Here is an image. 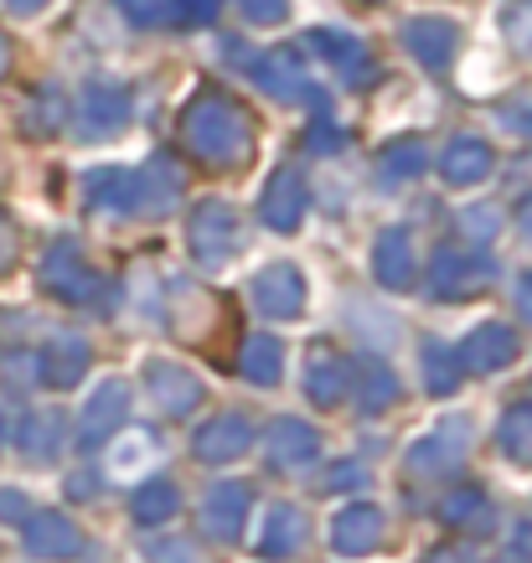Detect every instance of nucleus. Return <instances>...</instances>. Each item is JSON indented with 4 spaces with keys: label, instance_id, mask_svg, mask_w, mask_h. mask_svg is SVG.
I'll list each match as a JSON object with an SVG mask.
<instances>
[{
    "label": "nucleus",
    "instance_id": "nucleus-1",
    "mask_svg": "<svg viewBox=\"0 0 532 563\" xmlns=\"http://www.w3.org/2000/svg\"><path fill=\"white\" fill-rule=\"evenodd\" d=\"M181 135H187L191 155H202L207 166H243L254 151V120L218 93H202L191 103L187 120H181Z\"/></svg>",
    "mask_w": 532,
    "mask_h": 563
},
{
    "label": "nucleus",
    "instance_id": "nucleus-2",
    "mask_svg": "<svg viewBox=\"0 0 532 563\" xmlns=\"http://www.w3.org/2000/svg\"><path fill=\"white\" fill-rule=\"evenodd\" d=\"M465 450H470V424H465L461 413L445 419V424H434L424 440L409 450V471L413 476H434V471H455L465 461Z\"/></svg>",
    "mask_w": 532,
    "mask_h": 563
},
{
    "label": "nucleus",
    "instance_id": "nucleus-3",
    "mask_svg": "<svg viewBox=\"0 0 532 563\" xmlns=\"http://www.w3.org/2000/svg\"><path fill=\"white\" fill-rule=\"evenodd\" d=\"M191 258H202V264H223L233 249H239V218H233V207L223 202H202L191 212Z\"/></svg>",
    "mask_w": 532,
    "mask_h": 563
},
{
    "label": "nucleus",
    "instance_id": "nucleus-4",
    "mask_svg": "<svg viewBox=\"0 0 532 563\" xmlns=\"http://www.w3.org/2000/svg\"><path fill=\"white\" fill-rule=\"evenodd\" d=\"M42 285H47L57 300H93L103 290V279L88 269L73 243H52L47 258H42Z\"/></svg>",
    "mask_w": 532,
    "mask_h": 563
},
{
    "label": "nucleus",
    "instance_id": "nucleus-5",
    "mask_svg": "<svg viewBox=\"0 0 532 563\" xmlns=\"http://www.w3.org/2000/svg\"><path fill=\"white\" fill-rule=\"evenodd\" d=\"M403 47H409L424 68L445 73L450 63H455V52H461V26L445 16H413L409 26H403Z\"/></svg>",
    "mask_w": 532,
    "mask_h": 563
},
{
    "label": "nucleus",
    "instance_id": "nucleus-6",
    "mask_svg": "<svg viewBox=\"0 0 532 563\" xmlns=\"http://www.w3.org/2000/svg\"><path fill=\"white\" fill-rule=\"evenodd\" d=\"M254 300L264 316H300L306 310V279L295 274V264H275V269H264L254 279Z\"/></svg>",
    "mask_w": 532,
    "mask_h": 563
},
{
    "label": "nucleus",
    "instance_id": "nucleus-7",
    "mask_svg": "<svg viewBox=\"0 0 532 563\" xmlns=\"http://www.w3.org/2000/svg\"><path fill=\"white\" fill-rule=\"evenodd\" d=\"M491 279L481 258L461 254V249H445V254L434 258V295H445V300H461V295H476Z\"/></svg>",
    "mask_w": 532,
    "mask_h": 563
},
{
    "label": "nucleus",
    "instance_id": "nucleus-8",
    "mask_svg": "<svg viewBox=\"0 0 532 563\" xmlns=\"http://www.w3.org/2000/svg\"><path fill=\"white\" fill-rule=\"evenodd\" d=\"M512 352H517L512 325L491 321V325H481V331L465 342V352H455V362H461V367H470V373H497V367H507V362H512Z\"/></svg>",
    "mask_w": 532,
    "mask_h": 563
},
{
    "label": "nucleus",
    "instance_id": "nucleus-9",
    "mask_svg": "<svg viewBox=\"0 0 532 563\" xmlns=\"http://www.w3.org/2000/svg\"><path fill=\"white\" fill-rule=\"evenodd\" d=\"M191 450H197V461H207V465L233 461V455L248 450V419H243V413H223V419H212V424L191 440Z\"/></svg>",
    "mask_w": 532,
    "mask_h": 563
},
{
    "label": "nucleus",
    "instance_id": "nucleus-10",
    "mask_svg": "<svg viewBox=\"0 0 532 563\" xmlns=\"http://www.w3.org/2000/svg\"><path fill=\"white\" fill-rule=\"evenodd\" d=\"M145 383H151L155 404L166 413H187L197 398H202V383L187 373V367H176V362H151L145 367Z\"/></svg>",
    "mask_w": 532,
    "mask_h": 563
},
{
    "label": "nucleus",
    "instance_id": "nucleus-11",
    "mask_svg": "<svg viewBox=\"0 0 532 563\" xmlns=\"http://www.w3.org/2000/svg\"><path fill=\"white\" fill-rule=\"evenodd\" d=\"M258 78V88L264 93H275V99H300V93H310L306 84V63L295 57V52H264L258 63H248Z\"/></svg>",
    "mask_w": 532,
    "mask_h": 563
},
{
    "label": "nucleus",
    "instance_id": "nucleus-12",
    "mask_svg": "<svg viewBox=\"0 0 532 563\" xmlns=\"http://www.w3.org/2000/svg\"><path fill=\"white\" fill-rule=\"evenodd\" d=\"M310 52H321L326 63H336V68L352 78V84H373V57H367V47H362L357 36H342V32H310L306 36Z\"/></svg>",
    "mask_w": 532,
    "mask_h": 563
},
{
    "label": "nucleus",
    "instance_id": "nucleus-13",
    "mask_svg": "<svg viewBox=\"0 0 532 563\" xmlns=\"http://www.w3.org/2000/svg\"><path fill=\"white\" fill-rule=\"evenodd\" d=\"M300 218H306V181L295 172H279L269 181V191H264V222L279 228V233H295Z\"/></svg>",
    "mask_w": 532,
    "mask_h": 563
},
{
    "label": "nucleus",
    "instance_id": "nucleus-14",
    "mask_svg": "<svg viewBox=\"0 0 532 563\" xmlns=\"http://www.w3.org/2000/svg\"><path fill=\"white\" fill-rule=\"evenodd\" d=\"M243 512H248V486H233V481L212 486L202 501V517H207V532H212V538H239Z\"/></svg>",
    "mask_w": 532,
    "mask_h": 563
},
{
    "label": "nucleus",
    "instance_id": "nucleus-15",
    "mask_svg": "<svg viewBox=\"0 0 532 563\" xmlns=\"http://www.w3.org/2000/svg\"><path fill=\"white\" fill-rule=\"evenodd\" d=\"M78 114H84V124L93 130V135H103V130H120L124 124V88L120 84H103V78H93V84L84 88V103H78Z\"/></svg>",
    "mask_w": 532,
    "mask_h": 563
},
{
    "label": "nucleus",
    "instance_id": "nucleus-16",
    "mask_svg": "<svg viewBox=\"0 0 532 563\" xmlns=\"http://www.w3.org/2000/svg\"><path fill=\"white\" fill-rule=\"evenodd\" d=\"M331 538H336L342 553H373V548L383 543V512L378 507H346V512L336 517Z\"/></svg>",
    "mask_w": 532,
    "mask_h": 563
},
{
    "label": "nucleus",
    "instance_id": "nucleus-17",
    "mask_svg": "<svg viewBox=\"0 0 532 563\" xmlns=\"http://www.w3.org/2000/svg\"><path fill=\"white\" fill-rule=\"evenodd\" d=\"M26 548H32L36 559H68L73 548H78V528L57 512H36L26 522Z\"/></svg>",
    "mask_w": 532,
    "mask_h": 563
},
{
    "label": "nucleus",
    "instance_id": "nucleus-18",
    "mask_svg": "<svg viewBox=\"0 0 532 563\" xmlns=\"http://www.w3.org/2000/svg\"><path fill=\"white\" fill-rule=\"evenodd\" d=\"M124 409H130V393H124V383H103L93 398H88V409H84V444H99L109 429L124 419Z\"/></svg>",
    "mask_w": 532,
    "mask_h": 563
},
{
    "label": "nucleus",
    "instance_id": "nucleus-19",
    "mask_svg": "<svg viewBox=\"0 0 532 563\" xmlns=\"http://www.w3.org/2000/svg\"><path fill=\"white\" fill-rule=\"evenodd\" d=\"M378 279L388 290H409L413 285V239L409 233H383L378 239Z\"/></svg>",
    "mask_w": 532,
    "mask_h": 563
},
{
    "label": "nucleus",
    "instance_id": "nucleus-20",
    "mask_svg": "<svg viewBox=\"0 0 532 563\" xmlns=\"http://www.w3.org/2000/svg\"><path fill=\"white\" fill-rule=\"evenodd\" d=\"M269 461L275 465H306L315 461V434H310L300 419H279L269 429Z\"/></svg>",
    "mask_w": 532,
    "mask_h": 563
},
{
    "label": "nucleus",
    "instance_id": "nucleus-21",
    "mask_svg": "<svg viewBox=\"0 0 532 563\" xmlns=\"http://www.w3.org/2000/svg\"><path fill=\"white\" fill-rule=\"evenodd\" d=\"M486 166H491V151H486L481 140H455L445 155H440V176L465 187V181H481Z\"/></svg>",
    "mask_w": 532,
    "mask_h": 563
},
{
    "label": "nucleus",
    "instance_id": "nucleus-22",
    "mask_svg": "<svg viewBox=\"0 0 532 563\" xmlns=\"http://www.w3.org/2000/svg\"><path fill=\"white\" fill-rule=\"evenodd\" d=\"M310 398H321V404H342V393H346V377H352V367H346L342 357H331V352H310Z\"/></svg>",
    "mask_w": 532,
    "mask_h": 563
},
{
    "label": "nucleus",
    "instance_id": "nucleus-23",
    "mask_svg": "<svg viewBox=\"0 0 532 563\" xmlns=\"http://www.w3.org/2000/svg\"><path fill=\"white\" fill-rule=\"evenodd\" d=\"M306 538V517L295 512V507H275L269 522H264V553H275V559H290L295 548Z\"/></svg>",
    "mask_w": 532,
    "mask_h": 563
},
{
    "label": "nucleus",
    "instance_id": "nucleus-24",
    "mask_svg": "<svg viewBox=\"0 0 532 563\" xmlns=\"http://www.w3.org/2000/svg\"><path fill=\"white\" fill-rule=\"evenodd\" d=\"M279 352H285V346L269 342V336H248V342H243V352H239V373L248 377V383H275L279 362H285Z\"/></svg>",
    "mask_w": 532,
    "mask_h": 563
},
{
    "label": "nucleus",
    "instance_id": "nucleus-25",
    "mask_svg": "<svg viewBox=\"0 0 532 563\" xmlns=\"http://www.w3.org/2000/svg\"><path fill=\"white\" fill-rule=\"evenodd\" d=\"M88 367V352L84 342H68V346H52V352H42V377H47L52 388H68V383H78Z\"/></svg>",
    "mask_w": 532,
    "mask_h": 563
},
{
    "label": "nucleus",
    "instance_id": "nucleus-26",
    "mask_svg": "<svg viewBox=\"0 0 532 563\" xmlns=\"http://www.w3.org/2000/svg\"><path fill=\"white\" fill-rule=\"evenodd\" d=\"M176 507H181V492H176L171 481H151V486H140L135 492V517L151 528V522H166V517H176Z\"/></svg>",
    "mask_w": 532,
    "mask_h": 563
},
{
    "label": "nucleus",
    "instance_id": "nucleus-27",
    "mask_svg": "<svg viewBox=\"0 0 532 563\" xmlns=\"http://www.w3.org/2000/svg\"><path fill=\"white\" fill-rule=\"evenodd\" d=\"M63 419L57 413H32L26 424H21V450L26 455H36V461H47V455H57V444H63Z\"/></svg>",
    "mask_w": 532,
    "mask_h": 563
},
{
    "label": "nucleus",
    "instance_id": "nucleus-28",
    "mask_svg": "<svg viewBox=\"0 0 532 563\" xmlns=\"http://www.w3.org/2000/svg\"><path fill=\"white\" fill-rule=\"evenodd\" d=\"M501 444H507V455H512V461L532 465V404L507 409V419H501Z\"/></svg>",
    "mask_w": 532,
    "mask_h": 563
},
{
    "label": "nucleus",
    "instance_id": "nucleus-29",
    "mask_svg": "<svg viewBox=\"0 0 532 563\" xmlns=\"http://www.w3.org/2000/svg\"><path fill=\"white\" fill-rule=\"evenodd\" d=\"M486 496L476 492V486H465V492L445 496V522H455V528H465V522H486Z\"/></svg>",
    "mask_w": 532,
    "mask_h": 563
},
{
    "label": "nucleus",
    "instance_id": "nucleus-30",
    "mask_svg": "<svg viewBox=\"0 0 532 563\" xmlns=\"http://www.w3.org/2000/svg\"><path fill=\"white\" fill-rule=\"evenodd\" d=\"M120 11L135 26H176V0H120Z\"/></svg>",
    "mask_w": 532,
    "mask_h": 563
},
{
    "label": "nucleus",
    "instance_id": "nucleus-31",
    "mask_svg": "<svg viewBox=\"0 0 532 563\" xmlns=\"http://www.w3.org/2000/svg\"><path fill=\"white\" fill-rule=\"evenodd\" d=\"M424 161H430V155H424L419 140H398L394 151L383 155V176H419L424 172Z\"/></svg>",
    "mask_w": 532,
    "mask_h": 563
},
{
    "label": "nucleus",
    "instance_id": "nucleus-32",
    "mask_svg": "<svg viewBox=\"0 0 532 563\" xmlns=\"http://www.w3.org/2000/svg\"><path fill=\"white\" fill-rule=\"evenodd\" d=\"M357 373L367 377V383H362V409H373V413H378L383 404L394 398V377H388V367H383V362H362Z\"/></svg>",
    "mask_w": 532,
    "mask_h": 563
},
{
    "label": "nucleus",
    "instance_id": "nucleus-33",
    "mask_svg": "<svg viewBox=\"0 0 532 563\" xmlns=\"http://www.w3.org/2000/svg\"><path fill=\"white\" fill-rule=\"evenodd\" d=\"M507 36L517 52H532V0H507Z\"/></svg>",
    "mask_w": 532,
    "mask_h": 563
},
{
    "label": "nucleus",
    "instance_id": "nucleus-34",
    "mask_svg": "<svg viewBox=\"0 0 532 563\" xmlns=\"http://www.w3.org/2000/svg\"><path fill=\"white\" fill-rule=\"evenodd\" d=\"M151 434H124L120 444H114V455H109V465H114V471H124V476H130V471H135L140 461H151Z\"/></svg>",
    "mask_w": 532,
    "mask_h": 563
},
{
    "label": "nucleus",
    "instance_id": "nucleus-35",
    "mask_svg": "<svg viewBox=\"0 0 532 563\" xmlns=\"http://www.w3.org/2000/svg\"><path fill=\"white\" fill-rule=\"evenodd\" d=\"M461 362H455V352H440V346H434L430 352V388H440V393H450L455 388V383H461Z\"/></svg>",
    "mask_w": 532,
    "mask_h": 563
},
{
    "label": "nucleus",
    "instance_id": "nucleus-36",
    "mask_svg": "<svg viewBox=\"0 0 532 563\" xmlns=\"http://www.w3.org/2000/svg\"><path fill=\"white\" fill-rule=\"evenodd\" d=\"M239 11L248 21H258V26H275V21H285L290 0H239Z\"/></svg>",
    "mask_w": 532,
    "mask_h": 563
},
{
    "label": "nucleus",
    "instance_id": "nucleus-37",
    "mask_svg": "<svg viewBox=\"0 0 532 563\" xmlns=\"http://www.w3.org/2000/svg\"><path fill=\"white\" fill-rule=\"evenodd\" d=\"M68 114V103H57V93H42L36 99V114H32V130H57Z\"/></svg>",
    "mask_w": 532,
    "mask_h": 563
},
{
    "label": "nucleus",
    "instance_id": "nucleus-38",
    "mask_svg": "<svg viewBox=\"0 0 532 563\" xmlns=\"http://www.w3.org/2000/svg\"><path fill=\"white\" fill-rule=\"evenodd\" d=\"M223 11V0H176V16H187L191 26H207V21H218Z\"/></svg>",
    "mask_w": 532,
    "mask_h": 563
},
{
    "label": "nucleus",
    "instance_id": "nucleus-39",
    "mask_svg": "<svg viewBox=\"0 0 532 563\" xmlns=\"http://www.w3.org/2000/svg\"><path fill=\"white\" fill-rule=\"evenodd\" d=\"M0 517H5V522H26V517H32L26 496H21V492H0Z\"/></svg>",
    "mask_w": 532,
    "mask_h": 563
},
{
    "label": "nucleus",
    "instance_id": "nucleus-40",
    "mask_svg": "<svg viewBox=\"0 0 532 563\" xmlns=\"http://www.w3.org/2000/svg\"><path fill=\"white\" fill-rule=\"evenodd\" d=\"M11 258H16V233H11V222L0 218V269H5Z\"/></svg>",
    "mask_w": 532,
    "mask_h": 563
},
{
    "label": "nucleus",
    "instance_id": "nucleus-41",
    "mask_svg": "<svg viewBox=\"0 0 532 563\" xmlns=\"http://www.w3.org/2000/svg\"><path fill=\"white\" fill-rule=\"evenodd\" d=\"M191 553V543H160L155 548V563H181Z\"/></svg>",
    "mask_w": 532,
    "mask_h": 563
},
{
    "label": "nucleus",
    "instance_id": "nucleus-42",
    "mask_svg": "<svg viewBox=\"0 0 532 563\" xmlns=\"http://www.w3.org/2000/svg\"><path fill=\"white\" fill-rule=\"evenodd\" d=\"M352 481H362L357 465H336V476H331V486H352Z\"/></svg>",
    "mask_w": 532,
    "mask_h": 563
},
{
    "label": "nucleus",
    "instance_id": "nucleus-43",
    "mask_svg": "<svg viewBox=\"0 0 532 563\" xmlns=\"http://www.w3.org/2000/svg\"><path fill=\"white\" fill-rule=\"evenodd\" d=\"M5 5H11V11H21V16H36L47 0H5Z\"/></svg>",
    "mask_w": 532,
    "mask_h": 563
},
{
    "label": "nucleus",
    "instance_id": "nucleus-44",
    "mask_svg": "<svg viewBox=\"0 0 532 563\" xmlns=\"http://www.w3.org/2000/svg\"><path fill=\"white\" fill-rule=\"evenodd\" d=\"M517 306H522V310H528V316H532V274H528V279H522V285H517Z\"/></svg>",
    "mask_w": 532,
    "mask_h": 563
},
{
    "label": "nucleus",
    "instance_id": "nucleus-45",
    "mask_svg": "<svg viewBox=\"0 0 532 563\" xmlns=\"http://www.w3.org/2000/svg\"><path fill=\"white\" fill-rule=\"evenodd\" d=\"M5 68H11V42H5V32H0V78H5Z\"/></svg>",
    "mask_w": 532,
    "mask_h": 563
},
{
    "label": "nucleus",
    "instance_id": "nucleus-46",
    "mask_svg": "<svg viewBox=\"0 0 532 563\" xmlns=\"http://www.w3.org/2000/svg\"><path fill=\"white\" fill-rule=\"evenodd\" d=\"M517 218H522V228H528V239H532V197L522 202V212H517Z\"/></svg>",
    "mask_w": 532,
    "mask_h": 563
},
{
    "label": "nucleus",
    "instance_id": "nucleus-47",
    "mask_svg": "<svg viewBox=\"0 0 532 563\" xmlns=\"http://www.w3.org/2000/svg\"><path fill=\"white\" fill-rule=\"evenodd\" d=\"M430 563H461V553H430Z\"/></svg>",
    "mask_w": 532,
    "mask_h": 563
}]
</instances>
